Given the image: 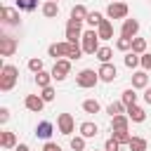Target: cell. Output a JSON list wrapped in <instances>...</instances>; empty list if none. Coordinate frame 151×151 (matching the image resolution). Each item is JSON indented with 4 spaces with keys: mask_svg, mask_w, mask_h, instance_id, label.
I'll list each match as a JSON object with an SVG mask.
<instances>
[{
    "mask_svg": "<svg viewBox=\"0 0 151 151\" xmlns=\"http://www.w3.org/2000/svg\"><path fill=\"white\" fill-rule=\"evenodd\" d=\"M52 132H54V125L50 120H42V123L35 125V137H40V139H50Z\"/></svg>",
    "mask_w": 151,
    "mask_h": 151,
    "instance_id": "16",
    "label": "cell"
},
{
    "mask_svg": "<svg viewBox=\"0 0 151 151\" xmlns=\"http://www.w3.org/2000/svg\"><path fill=\"white\" fill-rule=\"evenodd\" d=\"M68 47H71V42H68V40H64V42H52V45L47 47V54L57 61V59L68 57Z\"/></svg>",
    "mask_w": 151,
    "mask_h": 151,
    "instance_id": "7",
    "label": "cell"
},
{
    "mask_svg": "<svg viewBox=\"0 0 151 151\" xmlns=\"http://www.w3.org/2000/svg\"><path fill=\"white\" fill-rule=\"evenodd\" d=\"M80 57H83V45H78V42H71V47H68V57H66V59L76 61V59H80Z\"/></svg>",
    "mask_w": 151,
    "mask_h": 151,
    "instance_id": "31",
    "label": "cell"
},
{
    "mask_svg": "<svg viewBox=\"0 0 151 151\" xmlns=\"http://www.w3.org/2000/svg\"><path fill=\"white\" fill-rule=\"evenodd\" d=\"M127 146H130V151H146V139L144 137H132Z\"/></svg>",
    "mask_w": 151,
    "mask_h": 151,
    "instance_id": "30",
    "label": "cell"
},
{
    "mask_svg": "<svg viewBox=\"0 0 151 151\" xmlns=\"http://www.w3.org/2000/svg\"><path fill=\"white\" fill-rule=\"evenodd\" d=\"M142 68H144V71H151V54H149V52L142 54Z\"/></svg>",
    "mask_w": 151,
    "mask_h": 151,
    "instance_id": "40",
    "label": "cell"
},
{
    "mask_svg": "<svg viewBox=\"0 0 151 151\" xmlns=\"http://www.w3.org/2000/svg\"><path fill=\"white\" fill-rule=\"evenodd\" d=\"M97 35H99V40H111L113 38V24H111V19H104L97 26Z\"/></svg>",
    "mask_w": 151,
    "mask_h": 151,
    "instance_id": "14",
    "label": "cell"
},
{
    "mask_svg": "<svg viewBox=\"0 0 151 151\" xmlns=\"http://www.w3.org/2000/svg\"><path fill=\"white\" fill-rule=\"evenodd\" d=\"M130 118H127V113H120V116H113L111 118V130H127L130 127Z\"/></svg>",
    "mask_w": 151,
    "mask_h": 151,
    "instance_id": "18",
    "label": "cell"
},
{
    "mask_svg": "<svg viewBox=\"0 0 151 151\" xmlns=\"http://www.w3.org/2000/svg\"><path fill=\"white\" fill-rule=\"evenodd\" d=\"M118 149H120V144H118L113 137H111V139H106V144H104V151H118Z\"/></svg>",
    "mask_w": 151,
    "mask_h": 151,
    "instance_id": "39",
    "label": "cell"
},
{
    "mask_svg": "<svg viewBox=\"0 0 151 151\" xmlns=\"http://www.w3.org/2000/svg\"><path fill=\"white\" fill-rule=\"evenodd\" d=\"M83 21H76V19H68L66 21V40L68 42H78L83 40Z\"/></svg>",
    "mask_w": 151,
    "mask_h": 151,
    "instance_id": "5",
    "label": "cell"
},
{
    "mask_svg": "<svg viewBox=\"0 0 151 151\" xmlns=\"http://www.w3.org/2000/svg\"><path fill=\"white\" fill-rule=\"evenodd\" d=\"M116 47H118L120 52H130V50H132V38H123V35H120V38L116 40Z\"/></svg>",
    "mask_w": 151,
    "mask_h": 151,
    "instance_id": "33",
    "label": "cell"
},
{
    "mask_svg": "<svg viewBox=\"0 0 151 151\" xmlns=\"http://www.w3.org/2000/svg\"><path fill=\"white\" fill-rule=\"evenodd\" d=\"M14 7L19 12H33L38 7V0H14Z\"/></svg>",
    "mask_w": 151,
    "mask_h": 151,
    "instance_id": "26",
    "label": "cell"
},
{
    "mask_svg": "<svg viewBox=\"0 0 151 151\" xmlns=\"http://www.w3.org/2000/svg\"><path fill=\"white\" fill-rule=\"evenodd\" d=\"M59 14V5L54 2V0H47L45 5H42V17H47V19H54Z\"/></svg>",
    "mask_w": 151,
    "mask_h": 151,
    "instance_id": "21",
    "label": "cell"
},
{
    "mask_svg": "<svg viewBox=\"0 0 151 151\" xmlns=\"http://www.w3.org/2000/svg\"><path fill=\"white\" fill-rule=\"evenodd\" d=\"M45 104H47V101H45L40 94H26V99H24V106H26L28 111H33V113H40Z\"/></svg>",
    "mask_w": 151,
    "mask_h": 151,
    "instance_id": "10",
    "label": "cell"
},
{
    "mask_svg": "<svg viewBox=\"0 0 151 151\" xmlns=\"http://www.w3.org/2000/svg\"><path fill=\"white\" fill-rule=\"evenodd\" d=\"M71 149H73V151H85V137H83V134L71 137Z\"/></svg>",
    "mask_w": 151,
    "mask_h": 151,
    "instance_id": "36",
    "label": "cell"
},
{
    "mask_svg": "<svg viewBox=\"0 0 151 151\" xmlns=\"http://www.w3.org/2000/svg\"><path fill=\"white\" fill-rule=\"evenodd\" d=\"M132 52L144 54V52H146V40H144V38H132Z\"/></svg>",
    "mask_w": 151,
    "mask_h": 151,
    "instance_id": "34",
    "label": "cell"
},
{
    "mask_svg": "<svg viewBox=\"0 0 151 151\" xmlns=\"http://www.w3.org/2000/svg\"><path fill=\"white\" fill-rule=\"evenodd\" d=\"M71 73V59H57L54 61V68H52V78L54 80H64L66 76Z\"/></svg>",
    "mask_w": 151,
    "mask_h": 151,
    "instance_id": "6",
    "label": "cell"
},
{
    "mask_svg": "<svg viewBox=\"0 0 151 151\" xmlns=\"http://www.w3.org/2000/svg\"><path fill=\"white\" fill-rule=\"evenodd\" d=\"M106 113L113 118V116H120V113H127V106L123 104V101H111L109 106H106Z\"/></svg>",
    "mask_w": 151,
    "mask_h": 151,
    "instance_id": "23",
    "label": "cell"
},
{
    "mask_svg": "<svg viewBox=\"0 0 151 151\" xmlns=\"http://www.w3.org/2000/svg\"><path fill=\"white\" fill-rule=\"evenodd\" d=\"M57 130H59L61 134H71V132L76 130L73 116H71V113H59V118H57Z\"/></svg>",
    "mask_w": 151,
    "mask_h": 151,
    "instance_id": "8",
    "label": "cell"
},
{
    "mask_svg": "<svg viewBox=\"0 0 151 151\" xmlns=\"http://www.w3.org/2000/svg\"><path fill=\"white\" fill-rule=\"evenodd\" d=\"M146 85H149L146 71H144V68H142V71H134V73H132V87H134V90H146Z\"/></svg>",
    "mask_w": 151,
    "mask_h": 151,
    "instance_id": "15",
    "label": "cell"
},
{
    "mask_svg": "<svg viewBox=\"0 0 151 151\" xmlns=\"http://www.w3.org/2000/svg\"><path fill=\"white\" fill-rule=\"evenodd\" d=\"M127 12H130V7L125 2H118V0H113L106 7V17L109 19H127Z\"/></svg>",
    "mask_w": 151,
    "mask_h": 151,
    "instance_id": "4",
    "label": "cell"
},
{
    "mask_svg": "<svg viewBox=\"0 0 151 151\" xmlns=\"http://www.w3.org/2000/svg\"><path fill=\"white\" fill-rule=\"evenodd\" d=\"M137 33H139V21L137 19H123L120 35L123 38H137Z\"/></svg>",
    "mask_w": 151,
    "mask_h": 151,
    "instance_id": "9",
    "label": "cell"
},
{
    "mask_svg": "<svg viewBox=\"0 0 151 151\" xmlns=\"http://www.w3.org/2000/svg\"><path fill=\"white\" fill-rule=\"evenodd\" d=\"M118 144H130V139H132V134L127 132V130H113V134H111Z\"/></svg>",
    "mask_w": 151,
    "mask_h": 151,
    "instance_id": "29",
    "label": "cell"
},
{
    "mask_svg": "<svg viewBox=\"0 0 151 151\" xmlns=\"http://www.w3.org/2000/svg\"><path fill=\"white\" fill-rule=\"evenodd\" d=\"M0 17H2V21L7 24V26H19V9L17 7H2L0 9Z\"/></svg>",
    "mask_w": 151,
    "mask_h": 151,
    "instance_id": "11",
    "label": "cell"
},
{
    "mask_svg": "<svg viewBox=\"0 0 151 151\" xmlns=\"http://www.w3.org/2000/svg\"><path fill=\"white\" fill-rule=\"evenodd\" d=\"M28 68H31L33 73H40V71H45V68H42V59H38V57L28 59Z\"/></svg>",
    "mask_w": 151,
    "mask_h": 151,
    "instance_id": "37",
    "label": "cell"
},
{
    "mask_svg": "<svg viewBox=\"0 0 151 151\" xmlns=\"http://www.w3.org/2000/svg\"><path fill=\"white\" fill-rule=\"evenodd\" d=\"M111 2H113V0H111Z\"/></svg>",
    "mask_w": 151,
    "mask_h": 151,
    "instance_id": "46",
    "label": "cell"
},
{
    "mask_svg": "<svg viewBox=\"0 0 151 151\" xmlns=\"http://www.w3.org/2000/svg\"><path fill=\"white\" fill-rule=\"evenodd\" d=\"M85 21H87V24H90V26H94V28H97V26H99V24H101V21H104V17H101V12H90V14H87V19H85Z\"/></svg>",
    "mask_w": 151,
    "mask_h": 151,
    "instance_id": "35",
    "label": "cell"
},
{
    "mask_svg": "<svg viewBox=\"0 0 151 151\" xmlns=\"http://www.w3.org/2000/svg\"><path fill=\"white\" fill-rule=\"evenodd\" d=\"M80 42H83V52H85V54H97V50L101 47V45H99V35H97V31H94V28L85 31Z\"/></svg>",
    "mask_w": 151,
    "mask_h": 151,
    "instance_id": "2",
    "label": "cell"
},
{
    "mask_svg": "<svg viewBox=\"0 0 151 151\" xmlns=\"http://www.w3.org/2000/svg\"><path fill=\"white\" fill-rule=\"evenodd\" d=\"M127 118L132 120V123H144L146 120V111L142 109V106H127Z\"/></svg>",
    "mask_w": 151,
    "mask_h": 151,
    "instance_id": "17",
    "label": "cell"
},
{
    "mask_svg": "<svg viewBox=\"0 0 151 151\" xmlns=\"http://www.w3.org/2000/svg\"><path fill=\"white\" fill-rule=\"evenodd\" d=\"M94 57H97L101 64H109V61H111V57H113V50H111V47H99Z\"/></svg>",
    "mask_w": 151,
    "mask_h": 151,
    "instance_id": "28",
    "label": "cell"
},
{
    "mask_svg": "<svg viewBox=\"0 0 151 151\" xmlns=\"http://www.w3.org/2000/svg\"><path fill=\"white\" fill-rule=\"evenodd\" d=\"M99 109H101V106H99L97 99H85V101H83V111H85V113H99Z\"/></svg>",
    "mask_w": 151,
    "mask_h": 151,
    "instance_id": "32",
    "label": "cell"
},
{
    "mask_svg": "<svg viewBox=\"0 0 151 151\" xmlns=\"http://www.w3.org/2000/svg\"><path fill=\"white\" fill-rule=\"evenodd\" d=\"M97 73H99V80H104V83H113L116 80V76H118V71H116V66L109 61V64H101L99 68H97Z\"/></svg>",
    "mask_w": 151,
    "mask_h": 151,
    "instance_id": "13",
    "label": "cell"
},
{
    "mask_svg": "<svg viewBox=\"0 0 151 151\" xmlns=\"http://www.w3.org/2000/svg\"><path fill=\"white\" fill-rule=\"evenodd\" d=\"M52 73H47V71H40V73H35V85L42 90V87H47V85H52Z\"/></svg>",
    "mask_w": 151,
    "mask_h": 151,
    "instance_id": "24",
    "label": "cell"
},
{
    "mask_svg": "<svg viewBox=\"0 0 151 151\" xmlns=\"http://www.w3.org/2000/svg\"><path fill=\"white\" fill-rule=\"evenodd\" d=\"M144 101H146V104H151V87H146V90H144Z\"/></svg>",
    "mask_w": 151,
    "mask_h": 151,
    "instance_id": "43",
    "label": "cell"
},
{
    "mask_svg": "<svg viewBox=\"0 0 151 151\" xmlns=\"http://www.w3.org/2000/svg\"><path fill=\"white\" fill-rule=\"evenodd\" d=\"M87 14H90V12H87V7H85V5H76V7L71 9V19H76V21H85V19H87Z\"/></svg>",
    "mask_w": 151,
    "mask_h": 151,
    "instance_id": "27",
    "label": "cell"
},
{
    "mask_svg": "<svg viewBox=\"0 0 151 151\" xmlns=\"http://www.w3.org/2000/svg\"><path fill=\"white\" fill-rule=\"evenodd\" d=\"M14 151H31V149H28V144H19Z\"/></svg>",
    "mask_w": 151,
    "mask_h": 151,
    "instance_id": "44",
    "label": "cell"
},
{
    "mask_svg": "<svg viewBox=\"0 0 151 151\" xmlns=\"http://www.w3.org/2000/svg\"><path fill=\"white\" fill-rule=\"evenodd\" d=\"M17 80H19V68L12 66V64H5L0 68V90L2 92H9L17 85Z\"/></svg>",
    "mask_w": 151,
    "mask_h": 151,
    "instance_id": "1",
    "label": "cell"
},
{
    "mask_svg": "<svg viewBox=\"0 0 151 151\" xmlns=\"http://www.w3.org/2000/svg\"><path fill=\"white\" fill-rule=\"evenodd\" d=\"M125 66L127 68H137V66H142V54H137V52H125Z\"/></svg>",
    "mask_w": 151,
    "mask_h": 151,
    "instance_id": "22",
    "label": "cell"
},
{
    "mask_svg": "<svg viewBox=\"0 0 151 151\" xmlns=\"http://www.w3.org/2000/svg\"><path fill=\"white\" fill-rule=\"evenodd\" d=\"M120 101H123L125 106H134V104H137V90H134V87H127V90L123 92Z\"/></svg>",
    "mask_w": 151,
    "mask_h": 151,
    "instance_id": "25",
    "label": "cell"
},
{
    "mask_svg": "<svg viewBox=\"0 0 151 151\" xmlns=\"http://www.w3.org/2000/svg\"><path fill=\"white\" fill-rule=\"evenodd\" d=\"M76 83H78V87L90 90V87H94V85L99 83V73L92 71V68H83V71L76 76Z\"/></svg>",
    "mask_w": 151,
    "mask_h": 151,
    "instance_id": "3",
    "label": "cell"
},
{
    "mask_svg": "<svg viewBox=\"0 0 151 151\" xmlns=\"http://www.w3.org/2000/svg\"><path fill=\"white\" fill-rule=\"evenodd\" d=\"M97 132H99L97 123H92V120H85V123H80V134H83L85 139H92V137H97Z\"/></svg>",
    "mask_w": 151,
    "mask_h": 151,
    "instance_id": "19",
    "label": "cell"
},
{
    "mask_svg": "<svg viewBox=\"0 0 151 151\" xmlns=\"http://www.w3.org/2000/svg\"><path fill=\"white\" fill-rule=\"evenodd\" d=\"M0 146L2 149H17V134L9 132V130L0 132Z\"/></svg>",
    "mask_w": 151,
    "mask_h": 151,
    "instance_id": "20",
    "label": "cell"
},
{
    "mask_svg": "<svg viewBox=\"0 0 151 151\" xmlns=\"http://www.w3.org/2000/svg\"><path fill=\"white\" fill-rule=\"evenodd\" d=\"M54 94H57V92H54V87H52V85L42 87V92H40V97H42L45 101H52V99H54Z\"/></svg>",
    "mask_w": 151,
    "mask_h": 151,
    "instance_id": "38",
    "label": "cell"
},
{
    "mask_svg": "<svg viewBox=\"0 0 151 151\" xmlns=\"http://www.w3.org/2000/svg\"><path fill=\"white\" fill-rule=\"evenodd\" d=\"M7 120H9V109L2 106V109H0V125H5Z\"/></svg>",
    "mask_w": 151,
    "mask_h": 151,
    "instance_id": "41",
    "label": "cell"
},
{
    "mask_svg": "<svg viewBox=\"0 0 151 151\" xmlns=\"http://www.w3.org/2000/svg\"><path fill=\"white\" fill-rule=\"evenodd\" d=\"M14 52H17V38L2 35V38H0V54H2V57H12Z\"/></svg>",
    "mask_w": 151,
    "mask_h": 151,
    "instance_id": "12",
    "label": "cell"
},
{
    "mask_svg": "<svg viewBox=\"0 0 151 151\" xmlns=\"http://www.w3.org/2000/svg\"><path fill=\"white\" fill-rule=\"evenodd\" d=\"M54 2H59V0H54Z\"/></svg>",
    "mask_w": 151,
    "mask_h": 151,
    "instance_id": "45",
    "label": "cell"
},
{
    "mask_svg": "<svg viewBox=\"0 0 151 151\" xmlns=\"http://www.w3.org/2000/svg\"><path fill=\"white\" fill-rule=\"evenodd\" d=\"M42 151H61V146H59V144H54V142H45Z\"/></svg>",
    "mask_w": 151,
    "mask_h": 151,
    "instance_id": "42",
    "label": "cell"
}]
</instances>
